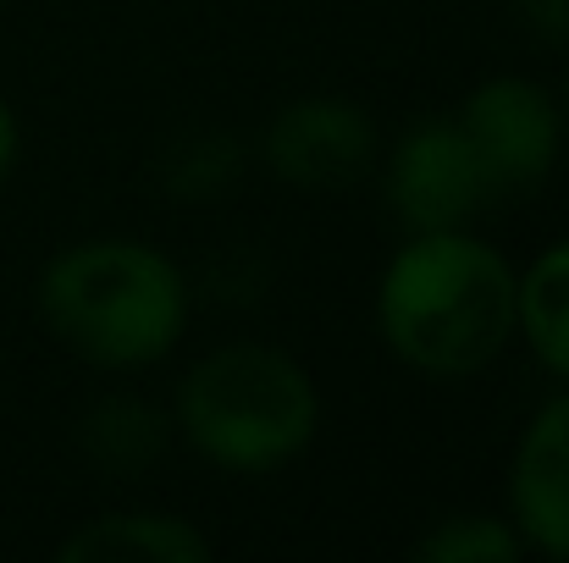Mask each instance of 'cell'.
Segmentation results:
<instances>
[{
  "label": "cell",
  "mask_w": 569,
  "mask_h": 563,
  "mask_svg": "<svg viewBox=\"0 0 569 563\" xmlns=\"http://www.w3.org/2000/svg\"><path fill=\"white\" fill-rule=\"evenodd\" d=\"M520 553H526L520 531L492 514H448L415 542V559L426 563H503Z\"/></svg>",
  "instance_id": "obj_12"
},
{
  "label": "cell",
  "mask_w": 569,
  "mask_h": 563,
  "mask_svg": "<svg viewBox=\"0 0 569 563\" xmlns=\"http://www.w3.org/2000/svg\"><path fill=\"white\" fill-rule=\"evenodd\" d=\"M377 122L366 105L338 94H310L282 105L266 122L260 155L277 183L293 188H349L377 167Z\"/></svg>",
  "instance_id": "obj_6"
},
{
  "label": "cell",
  "mask_w": 569,
  "mask_h": 563,
  "mask_svg": "<svg viewBox=\"0 0 569 563\" xmlns=\"http://www.w3.org/2000/svg\"><path fill=\"white\" fill-rule=\"evenodd\" d=\"M56 553L67 563H204L210 542L178 514H100Z\"/></svg>",
  "instance_id": "obj_8"
},
{
  "label": "cell",
  "mask_w": 569,
  "mask_h": 563,
  "mask_svg": "<svg viewBox=\"0 0 569 563\" xmlns=\"http://www.w3.org/2000/svg\"><path fill=\"white\" fill-rule=\"evenodd\" d=\"M381 188L403 232H459L498 204L459 117H415L387 155Z\"/></svg>",
  "instance_id": "obj_4"
},
{
  "label": "cell",
  "mask_w": 569,
  "mask_h": 563,
  "mask_svg": "<svg viewBox=\"0 0 569 563\" xmlns=\"http://www.w3.org/2000/svg\"><path fill=\"white\" fill-rule=\"evenodd\" d=\"M520 338L548 371L569 381V238L542 249L520 277Z\"/></svg>",
  "instance_id": "obj_10"
},
{
  "label": "cell",
  "mask_w": 569,
  "mask_h": 563,
  "mask_svg": "<svg viewBox=\"0 0 569 563\" xmlns=\"http://www.w3.org/2000/svg\"><path fill=\"white\" fill-rule=\"evenodd\" d=\"M509 11L542 50H569V0H509Z\"/></svg>",
  "instance_id": "obj_13"
},
{
  "label": "cell",
  "mask_w": 569,
  "mask_h": 563,
  "mask_svg": "<svg viewBox=\"0 0 569 563\" xmlns=\"http://www.w3.org/2000/svg\"><path fill=\"white\" fill-rule=\"evenodd\" d=\"M565 111H569V83H565Z\"/></svg>",
  "instance_id": "obj_15"
},
{
  "label": "cell",
  "mask_w": 569,
  "mask_h": 563,
  "mask_svg": "<svg viewBox=\"0 0 569 563\" xmlns=\"http://www.w3.org/2000/svg\"><path fill=\"white\" fill-rule=\"evenodd\" d=\"M238 172H243V144L227 128H189L156 161V183L167 188L172 199H183V204L221 199L227 188L238 183Z\"/></svg>",
  "instance_id": "obj_11"
},
{
  "label": "cell",
  "mask_w": 569,
  "mask_h": 563,
  "mask_svg": "<svg viewBox=\"0 0 569 563\" xmlns=\"http://www.w3.org/2000/svg\"><path fill=\"white\" fill-rule=\"evenodd\" d=\"M492 199H526L553 178L559 161V100L531 78H487L453 111Z\"/></svg>",
  "instance_id": "obj_5"
},
{
  "label": "cell",
  "mask_w": 569,
  "mask_h": 563,
  "mask_svg": "<svg viewBox=\"0 0 569 563\" xmlns=\"http://www.w3.org/2000/svg\"><path fill=\"white\" fill-rule=\"evenodd\" d=\"M17 150H22V128H17V111L0 100V183L11 178V167H17Z\"/></svg>",
  "instance_id": "obj_14"
},
{
  "label": "cell",
  "mask_w": 569,
  "mask_h": 563,
  "mask_svg": "<svg viewBox=\"0 0 569 563\" xmlns=\"http://www.w3.org/2000/svg\"><path fill=\"white\" fill-rule=\"evenodd\" d=\"M509 525L526 553L569 563V392L548 398L520 431L509 464Z\"/></svg>",
  "instance_id": "obj_7"
},
{
  "label": "cell",
  "mask_w": 569,
  "mask_h": 563,
  "mask_svg": "<svg viewBox=\"0 0 569 563\" xmlns=\"http://www.w3.org/2000/svg\"><path fill=\"white\" fill-rule=\"evenodd\" d=\"M39 321L100 371H144L178 349L189 282L139 238H89L39 271Z\"/></svg>",
  "instance_id": "obj_2"
},
{
  "label": "cell",
  "mask_w": 569,
  "mask_h": 563,
  "mask_svg": "<svg viewBox=\"0 0 569 563\" xmlns=\"http://www.w3.org/2000/svg\"><path fill=\"white\" fill-rule=\"evenodd\" d=\"M321 425L310 371L271 343H221L193 360L172 398V431L227 475H271L293 464Z\"/></svg>",
  "instance_id": "obj_3"
},
{
  "label": "cell",
  "mask_w": 569,
  "mask_h": 563,
  "mask_svg": "<svg viewBox=\"0 0 569 563\" xmlns=\"http://www.w3.org/2000/svg\"><path fill=\"white\" fill-rule=\"evenodd\" d=\"M381 343L420 375L487 371L520 332V277L515 265L459 232H409L377 288Z\"/></svg>",
  "instance_id": "obj_1"
},
{
  "label": "cell",
  "mask_w": 569,
  "mask_h": 563,
  "mask_svg": "<svg viewBox=\"0 0 569 563\" xmlns=\"http://www.w3.org/2000/svg\"><path fill=\"white\" fill-rule=\"evenodd\" d=\"M172 442V420L139 398V392H111L83 409L78 420V453L100 475H144Z\"/></svg>",
  "instance_id": "obj_9"
}]
</instances>
